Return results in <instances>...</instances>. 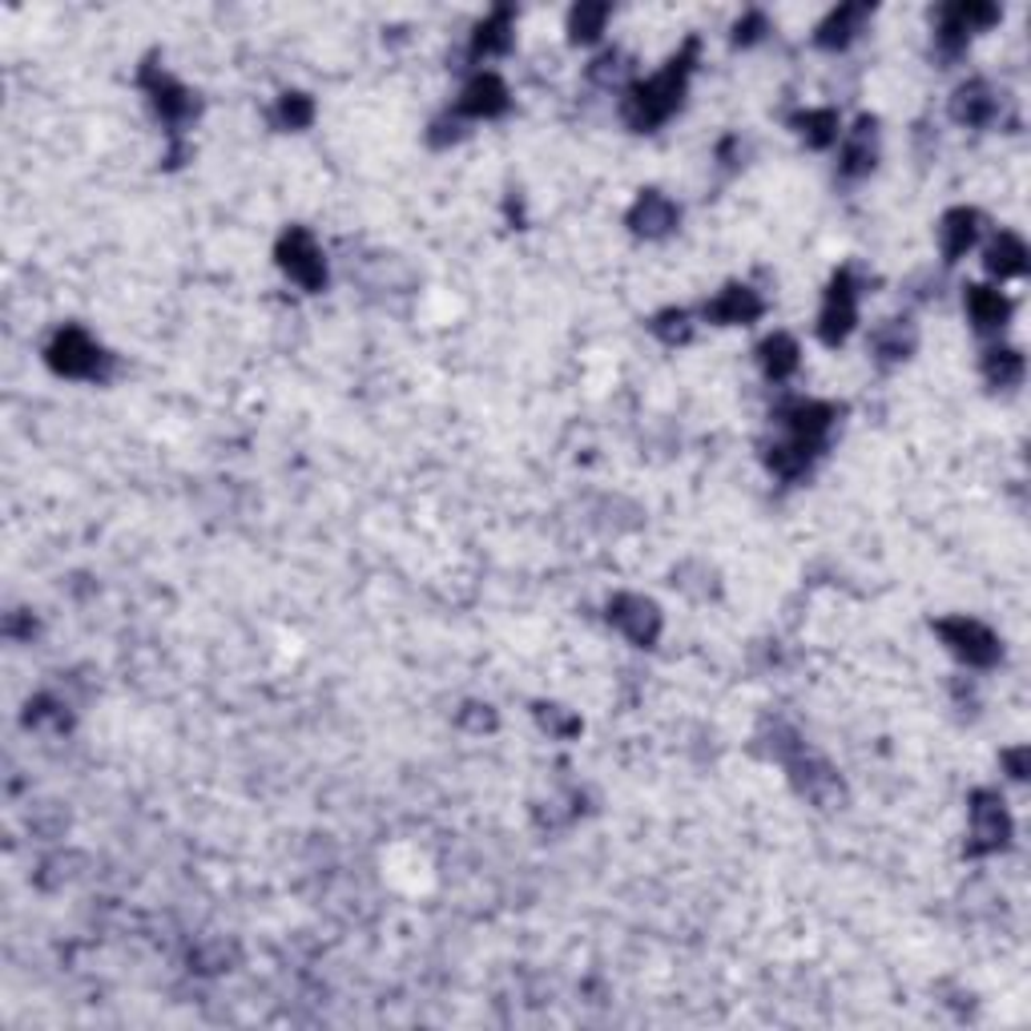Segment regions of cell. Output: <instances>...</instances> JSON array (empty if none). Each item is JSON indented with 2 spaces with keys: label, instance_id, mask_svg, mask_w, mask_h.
<instances>
[{
  "label": "cell",
  "instance_id": "obj_1",
  "mask_svg": "<svg viewBox=\"0 0 1031 1031\" xmlns=\"http://www.w3.org/2000/svg\"><path fill=\"white\" fill-rule=\"evenodd\" d=\"M693 41L685 45V53L673 56L661 73H653L649 81H641V85H632L629 101H625V122L632 125V130H653V125H661L669 117V113L681 105V93H685V78H689V65H693Z\"/></svg>",
  "mask_w": 1031,
  "mask_h": 1031
},
{
  "label": "cell",
  "instance_id": "obj_2",
  "mask_svg": "<svg viewBox=\"0 0 1031 1031\" xmlns=\"http://www.w3.org/2000/svg\"><path fill=\"white\" fill-rule=\"evenodd\" d=\"M935 632L942 637V645L951 649L959 661H967L971 669H987L999 661V637L987 629L983 621H971V617H947V621L935 625Z\"/></svg>",
  "mask_w": 1031,
  "mask_h": 1031
},
{
  "label": "cell",
  "instance_id": "obj_3",
  "mask_svg": "<svg viewBox=\"0 0 1031 1031\" xmlns=\"http://www.w3.org/2000/svg\"><path fill=\"white\" fill-rule=\"evenodd\" d=\"M278 262H282V270L307 290H319L322 282H327V258H322L319 243H315L302 226H290V230L278 238Z\"/></svg>",
  "mask_w": 1031,
  "mask_h": 1031
},
{
  "label": "cell",
  "instance_id": "obj_4",
  "mask_svg": "<svg viewBox=\"0 0 1031 1031\" xmlns=\"http://www.w3.org/2000/svg\"><path fill=\"white\" fill-rule=\"evenodd\" d=\"M854 322H858V287H854L850 270H838V275H834V282H831V290H826L822 315H818L822 343L838 347L846 334L854 331Z\"/></svg>",
  "mask_w": 1031,
  "mask_h": 1031
},
{
  "label": "cell",
  "instance_id": "obj_5",
  "mask_svg": "<svg viewBox=\"0 0 1031 1031\" xmlns=\"http://www.w3.org/2000/svg\"><path fill=\"white\" fill-rule=\"evenodd\" d=\"M49 363H53V371H61V375L93 379V375H101V363H105V355H101V347L93 343L85 331H78V327H65V331H61L53 343H49Z\"/></svg>",
  "mask_w": 1031,
  "mask_h": 1031
},
{
  "label": "cell",
  "instance_id": "obj_6",
  "mask_svg": "<svg viewBox=\"0 0 1031 1031\" xmlns=\"http://www.w3.org/2000/svg\"><path fill=\"white\" fill-rule=\"evenodd\" d=\"M1008 838H1011V818L1008 810H1003V802H999V794L979 790L976 798H971V854L1003 850Z\"/></svg>",
  "mask_w": 1031,
  "mask_h": 1031
},
{
  "label": "cell",
  "instance_id": "obj_7",
  "mask_svg": "<svg viewBox=\"0 0 1031 1031\" xmlns=\"http://www.w3.org/2000/svg\"><path fill=\"white\" fill-rule=\"evenodd\" d=\"M609 621L617 625L632 645H653L657 632H661V612H657V605L649 597H637V592L612 597Z\"/></svg>",
  "mask_w": 1031,
  "mask_h": 1031
},
{
  "label": "cell",
  "instance_id": "obj_8",
  "mask_svg": "<svg viewBox=\"0 0 1031 1031\" xmlns=\"http://www.w3.org/2000/svg\"><path fill=\"white\" fill-rule=\"evenodd\" d=\"M145 90H150L154 110L162 113V122L166 125L189 122V113H194V97H189L174 78H166V73H157L154 69V73H145Z\"/></svg>",
  "mask_w": 1031,
  "mask_h": 1031
},
{
  "label": "cell",
  "instance_id": "obj_9",
  "mask_svg": "<svg viewBox=\"0 0 1031 1031\" xmlns=\"http://www.w3.org/2000/svg\"><path fill=\"white\" fill-rule=\"evenodd\" d=\"M508 110V90L496 73H476L467 81L464 97H460V113H472V117H496V113Z\"/></svg>",
  "mask_w": 1031,
  "mask_h": 1031
},
{
  "label": "cell",
  "instance_id": "obj_10",
  "mask_svg": "<svg viewBox=\"0 0 1031 1031\" xmlns=\"http://www.w3.org/2000/svg\"><path fill=\"white\" fill-rule=\"evenodd\" d=\"M629 226L637 234H645V238H661V234H669L677 226V206L666 198V194L649 189V194H641L637 206H632Z\"/></svg>",
  "mask_w": 1031,
  "mask_h": 1031
},
{
  "label": "cell",
  "instance_id": "obj_11",
  "mask_svg": "<svg viewBox=\"0 0 1031 1031\" xmlns=\"http://www.w3.org/2000/svg\"><path fill=\"white\" fill-rule=\"evenodd\" d=\"M979 238V214L967 210V206H959V210L942 214L939 223V246H942V258L947 262H955V258H963L971 246H976Z\"/></svg>",
  "mask_w": 1031,
  "mask_h": 1031
},
{
  "label": "cell",
  "instance_id": "obj_12",
  "mask_svg": "<svg viewBox=\"0 0 1031 1031\" xmlns=\"http://www.w3.org/2000/svg\"><path fill=\"white\" fill-rule=\"evenodd\" d=\"M762 311H765L762 299H757V290H750V287H730V290H721L713 302H705V319H713V322H754Z\"/></svg>",
  "mask_w": 1031,
  "mask_h": 1031
},
{
  "label": "cell",
  "instance_id": "obj_13",
  "mask_svg": "<svg viewBox=\"0 0 1031 1031\" xmlns=\"http://www.w3.org/2000/svg\"><path fill=\"white\" fill-rule=\"evenodd\" d=\"M951 113H955V122H963V125H987L999 113V101H996V93H991V85L971 81V85H963V90L955 93Z\"/></svg>",
  "mask_w": 1031,
  "mask_h": 1031
},
{
  "label": "cell",
  "instance_id": "obj_14",
  "mask_svg": "<svg viewBox=\"0 0 1031 1031\" xmlns=\"http://www.w3.org/2000/svg\"><path fill=\"white\" fill-rule=\"evenodd\" d=\"M967 315L979 331H999L1011 315V302L996 287H967Z\"/></svg>",
  "mask_w": 1031,
  "mask_h": 1031
},
{
  "label": "cell",
  "instance_id": "obj_15",
  "mask_svg": "<svg viewBox=\"0 0 1031 1031\" xmlns=\"http://www.w3.org/2000/svg\"><path fill=\"white\" fill-rule=\"evenodd\" d=\"M987 270L996 278H1015L1028 270V246H1023L1020 234L1003 230L996 243L987 246Z\"/></svg>",
  "mask_w": 1031,
  "mask_h": 1031
},
{
  "label": "cell",
  "instance_id": "obj_16",
  "mask_svg": "<svg viewBox=\"0 0 1031 1031\" xmlns=\"http://www.w3.org/2000/svg\"><path fill=\"white\" fill-rule=\"evenodd\" d=\"M875 122H858V130H850V137H846L843 145V174L846 178H863V174H870L875 169Z\"/></svg>",
  "mask_w": 1031,
  "mask_h": 1031
},
{
  "label": "cell",
  "instance_id": "obj_17",
  "mask_svg": "<svg viewBox=\"0 0 1031 1031\" xmlns=\"http://www.w3.org/2000/svg\"><path fill=\"white\" fill-rule=\"evenodd\" d=\"M870 17V9L866 4H843L838 12H831V21L818 29V45L826 49H843L846 41H850L858 29H863V21Z\"/></svg>",
  "mask_w": 1031,
  "mask_h": 1031
},
{
  "label": "cell",
  "instance_id": "obj_18",
  "mask_svg": "<svg viewBox=\"0 0 1031 1031\" xmlns=\"http://www.w3.org/2000/svg\"><path fill=\"white\" fill-rule=\"evenodd\" d=\"M508 45H512V12L499 9V12H492L488 21L476 29L472 53H476V56H496V53H504Z\"/></svg>",
  "mask_w": 1031,
  "mask_h": 1031
},
{
  "label": "cell",
  "instance_id": "obj_19",
  "mask_svg": "<svg viewBox=\"0 0 1031 1031\" xmlns=\"http://www.w3.org/2000/svg\"><path fill=\"white\" fill-rule=\"evenodd\" d=\"M762 367L770 379H786L798 371V343L790 334H774L762 343Z\"/></svg>",
  "mask_w": 1031,
  "mask_h": 1031
},
{
  "label": "cell",
  "instance_id": "obj_20",
  "mask_svg": "<svg viewBox=\"0 0 1031 1031\" xmlns=\"http://www.w3.org/2000/svg\"><path fill=\"white\" fill-rule=\"evenodd\" d=\"M870 343L883 359H907L910 347H915V331H910L907 319H890L870 334Z\"/></svg>",
  "mask_w": 1031,
  "mask_h": 1031
},
{
  "label": "cell",
  "instance_id": "obj_21",
  "mask_svg": "<svg viewBox=\"0 0 1031 1031\" xmlns=\"http://www.w3.org/2000/svg\"><path fill=\"white\" fill-rule=\"evenodd\" d=\"M983 375L991 379L996 388H1015L1023 379V355L1020 351H1011V347H996V351H987Z\"/></svg>",
  "mask_w": 1031,
  "mask_h": 1031
},
{
  "label": "cell",
  "instance_id": "obj_22",
  "mask_svg": "<svg viewBox=\"0 0 1031 1031\" xmlns=\"http://www.w3.org/2000/svg\"><path fill=\"white\" fill-rule=\"evenodd\" d=\"M794 125H798V134L806 137L814 150L838 142V113H831V110H806Z\"/></svg>",
  "mask_w": 1031,
  "mask_h": 1031
},
{
  "label": "cell",
  "instance_id": "obj_23",
  "mask_svg": "<svg viewBox=\"0 0 1031 1031\" xmlns=\"http://www.w3.org/2000/svg\"><path fill=\"white\" fill-rule=\"evenodd\" d=\"M605 21H609V4H580V9H573L568 29H573L577 41H592L605 29Z\"/></svg>",
  "mask_w": 1031,
  "mask_h": 1031
},
{
  "label": "cell",
  "instance_id": "obj_24",
  "mask_svg": "<svg viewBox=\"0 0 1031 1031\" xmlns=\"http://www.w3.org/2000/svg\"><path fill=\"white\" fill-rule=\"evenodd\" d=\"M311 117H315L311 97H302V93H287V97L278 101V122L287 125V130H302V125H311Z\"/></svg>",
  "mask_w": 1031,
  "mask_h": 1031
},
{
  "label": "cell",
  "instance_id": "obj_25",
  "mask_svg": "<svg viewBox=\"0 0 1031 1031\" xmlns=\"http://www.w3.org/2000/svg\"><path fill=\"white\" fill-rule=\"evenodd\" d=\"M653 331L661 334L666 343H681V339L689 334V315L685 311H666L653 322Z\"/></svg>",
  "mask_w": 1031,
  "mask_h": 1031
},
{
  "label": "cell",
  "instance_id": "obj_26",
  "mask_svg": "<svg viewBox=\"0 0 1031 1031\" xmlns=\"http://www.w3.org/2000/svg\"><path fill=\"white\" fill-rule=\"evenodd\" d=\"M621 73H625L621 53H605L597 65H592V78H597L600 85H617V81H621Z\"/></svg>",
  "mask_w": 1031,
  "mask_h": 1031
},
{
  "label": "cell",
  "instance_id": "obj_27",
  "mask_svg": "<svg viewBox=\"0 0 1031 1031\" xmlns=\"http://www.w3.org/2000/svg\"><path fill=\"white\" fill-rule=\"evenodd\" d=\"M540 721H544V730H553V733H577L580 730V721L577 718H565V713L556 710V705H544Z\"/></svg>",
  "mask_w": 1031,
  "mask_h": 1031
},
{
  "label": "cell",
  "instance_id": "obj_28",
  "mask_svg": "<svg viewBox=\"0 0 1031 1031\" xmlns=\"http://www.w3.org/2000/svg\"><path fill=\"white\" fill-rule=\"evenodd\" d=\"M762 29H765V21L757 17V12H750V17H745V24L738 21V41H754V37H762Z\"/></svg>",
  "mask_w": 1031,
  "mask_h": 1031
},
{
  "label": "cell",
  "instance_id": "obj_29",
  "mask_svg": "<svg viewBox=\"0 0 1031 1031\" xmlns=\"http://www.w3.org/2000/svg\"><path fill=\"white\" fill-rule=\"evenodd\" d=\"M1023 757H1028V750H1015V754L1003 757V762L1011 765V777H1028V770H1023Z\"/></svg>",
  "mask_w": 1031,
  "mask_h": 1031
}]
</instances>
